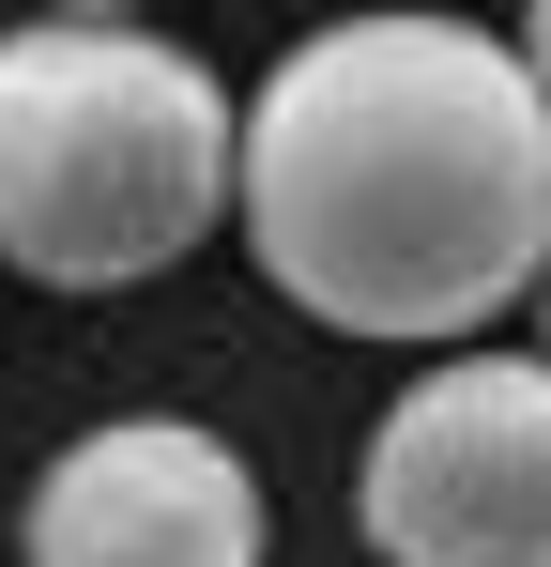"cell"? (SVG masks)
I'll use <instances>...</instances> for the list:
<instances>
[{"label": "cell", "mask_w": 551, "mask_h": 567, "mask_svg": "<svg viewBox=\"0 0 551 567\" xmlns=\"http://www.w3.org/2000/svg\"><path fill=\"white\" fill-rule=\"evenodd\" d=\"M230 215L306 322L445 353L551 277V107L475 16H322L246 93Z\"/></svg>", "instance_id": "obj_1"}, {"label": "cell", "mask_w": 551, "mask_h": 567, "mask_svg": "<svg viewBox=\"0 0 551 567\" xmlns=\"http://www.w3.org/2000/svg\"><path fill=\"white\" fill-rule=\"evenodd\" d=\"M246 107L230 78L138 16H15L0 31V261L31 291L169 277L230 215Z\"/></svg>", "instance_id": "obj_2"}, {"label": "cell", "mask_w": 551, "mask_h": 567, "mask_svg": "<svg viewBox=\"0 0 551 567\" xmlns=\"http://www.w3.org/2000/svg\"><path fill=\"white\" fill-rule=\"evenodd\" d=\"M353 537L383 567H551V369L445 353L367 430Z\"/></svg>", "instance_id": "obj_3"}, {"label": "cell", "mask_w": 551, "mask_h": 567, "mask_svg": "<svg viewBox=\"0 0 551 567\" xmlns=\"http://www.w3.org/2000/svg\"><path fill=\"white\" fill-rule=\"evenodd\" d=\"M31 567H276V506L246 445H215L199 414H107L31 475Z\"/></svg>", "instance_id": "obj_4"}, {"label": "cell", "mask_w": 551, "mask_h": 567, "mask_svg": "<svg viewBox=\"0 0 551 567\" xmlns=\"http://www.w3.org/2000/svg\"><path fill=\"white\" fill-rule=\"evenodd\" d=\"M506 47H521V78H537V107H551V0L521 16V31H506Z\"/></svg>", "instance_id": "obj_5"}, {"label": "cell", "mask_w": 551, "mask_h": 567, "mask_svg": "<svg viewBox=\"0 0 551 567\" xmlns=\"http://www.w3.org/2000/svg\"><path fill=\"white\" fill-rule=\"evenodd\" d=\"M537 369H551V277H537Z\"/></svg>", "instance_id": "obj_6"}]
</instances>
